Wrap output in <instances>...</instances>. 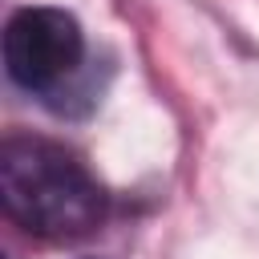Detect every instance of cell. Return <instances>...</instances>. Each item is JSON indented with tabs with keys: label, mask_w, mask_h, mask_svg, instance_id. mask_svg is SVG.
<instances>
[{
	"label": "cell",
	"mask_w": 259,
	"mask_h": 259,
	"mask_svg": "<svg viewBox=\"0 0 259 259\" xmlns=\"http://www.w3.org/2000/svg\"><path fill=\"white\" fill-rule=\"evenodd\" d=\"M0 198L8 219L40 239H81L105 219V190L89 166L61 142L28 134L0 146Z\"/></svg>",
	"instance_id": "obj_1"
},
{
	"label": "cell",
	"mask_w": 259,
	"mask_h": 259,
	"mask_svg": "<svg viewBox=\"0 0 259 259\" xmlns=\"http://www.w3.org/2000/svg\"><path fill=\"white\" fill-rule=\"evenodd\" d=\"M85 61V32L65 8H20L4 24V69L8 77L40 97L65 89Z\"/></svg>",
	"instance_id": "obj_2"
}]
</instances>
